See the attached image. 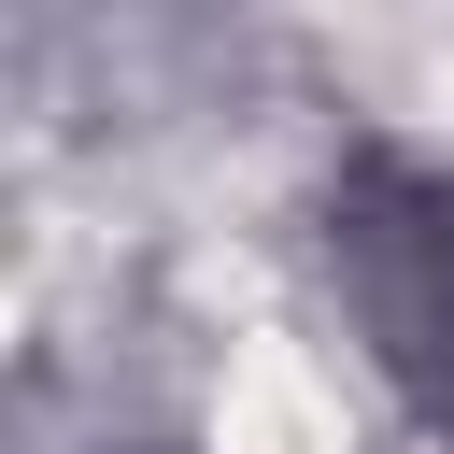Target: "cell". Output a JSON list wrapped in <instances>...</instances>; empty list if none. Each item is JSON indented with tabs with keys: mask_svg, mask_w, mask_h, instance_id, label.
<instances>
[{
	"mask_svg": "<svg viewBox=\"0 0 454 454\" xmlns=\"http://www.w3.org/2000/svg\"><path fill=\"white\" fill-rule=\"evenodd\" d=\"M326 241H340V284H355L369 355H383L411 397H454V184L369 156V170L326 199Z\"/></svg>",
	"mask_w": 454,
	"mask_h": 454,
	"instance_id": "6da1fadb",
	"label": "cell"
}]
</instances>
